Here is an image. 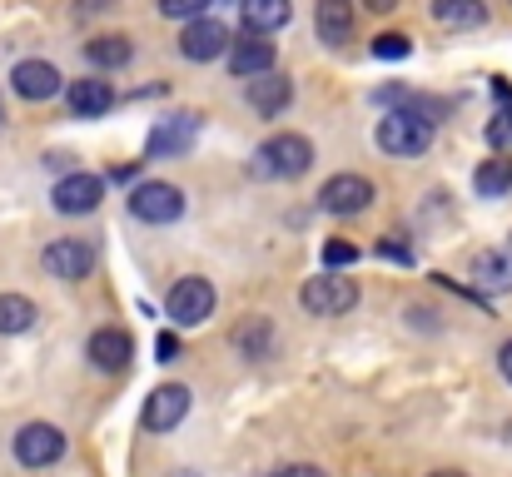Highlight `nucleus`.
<instances>
[{
  "label": "nucleus",
  "mask_w": 512,
  "mask_h": 477,
  "mask_svg": "<svg viewBox=\"0 0 512 477\" xmlns=\"http://www.w3.org/2000/svg\"><path fill=\"white\" fill-rule=\"evenodd\" d=\"M378 254H388V259H398V264H413V244H403L398 234H383V239H378Z\"/></svg>",
  "instance_id": "29"
},
{
  "label": "nucleus",
  "mask_w": 512,
  "mask_h": 477,
  "mask_svg": "<svg viewBox=\"0 0 512 477\" xmlns=\"http://www.w3.org/2000/svg\"><path fill=\"white\" fill-rule=\"evenodd\" d=\"M10 90L20 100H50V95H60V70L50 60H20L10 70Z\"/></svg>",
  "instance_id": "14"
},
{
  "label": "nucleus",
  "mask_w": 512,
  "mask_h": 477,
  "mask_svg": "<svg viewBox=\"0 0 512 477\" xmlns=\"http://www.w3.org/2000/svg\"><path fill=\"white\" fill-rule=\"evenodd\" d=\"M60 453H65V433L50 423H25L15 433V458L25 468H50V463H60Z\"/></svg>",
  "instance_id": "8"
},
{
  "label": "nucleus",
  "mask_w": 512,
  "mask_h": 477,
  "mask_svg": "<svg viewBox=\"0 0 512 477\" xmlns=\"http://www.w3.org/2000/svg\"><path fill=\"white\" fill-rule=\"evenodd\" d=\"M433 477H463V473H453V468H448V473H433Z\"/></svg>",
  "instance_id": "36"
},
{
  "label": "nucleus",
  "mask_w": 512,
  "mask_h": 477,
  "mask_svg": "<svg viewBox=\"0 0 512 477\" xmlns=\"http://www.w3.org/2000/svg\"><path fill=\"white\" fill-rule=\"evenodd\" d=\"M363 5H368V10H378V15H388V10H393L398 0H363Z\"/></svg>",
  "instance_id": "34"
},
{
  "label": "nucleus",
  "mask_w": 512,
  "mask_h": 477,
  "mask_svg": "<svg viewBox=\"0 0 512 477\" xmlns=\"http://www.w3.org/2000/svg\"><path fill=\"white\" fill-rule=\"evenodd\" d=\"M229 70H234L239 80H259V75H269V70H274V40H264V35H244V40H234V45H229Z\"/></svg>",
  "instance_id": "15"
},
{
  "label": "nucleus",
  "mask_w": 512,
  "mask_h": 477,
  "mask_svg": "<svg viewBox=\"0 0 512 477\" xmlns=\"http://www.w3.org/2000/svg\"><path fill=\"white\" fill-rule=\"evenodd\" d=\"M353 259H358L353 244H343V239H329V244H324V269H343V264H353Z\"/></svg>",
  "instance_id": "28"
},
{
  "label": "nucleus",
  "mask_w": 512,
  "mask_h": 477,
  "mask_svg": "<svg viewBox=\"0 0 512 477\" xmlns=\"http://www.w3.org/2000/svg\"><path fill=\"white\" fill-rule=\"evenodd\" d=\"M110 105H115V90H110V80H75V85H70V110H75V115H90V120H100Z\"/></svg>",
  "instance_id": "19"
},
{
  "label": "nucleus",
  "mask_w": 512,
  "mask_h": 477,
  "mask_svg": "<svg viewBox=\"0 0 512 477\" xmlns=\"http://www.w3.org/2000/svg\"><path fill=\"white\" fill-rule=\"evenodd\" d=\"M304 309L309 314H319V318H339L348 314L353 304H358V284L353 279H343V274H319V279H309L304 284Z\"/></svg>",
  "instance_id": "3"
},
{
  "label": "nucleus",
  "mask_w": 512,
  "mask_h": 477,
  "mask_svg": "<svg viewBox=\"0 0 512 477\" xmlns=\"http://www.w3.org/2000/svg\"><path fill=\"white\" fill-rule=\"evenodd\" d=\"M473 184H478V194H483V199H498V194H508V189H512V159L508 155H493L488 164H478Z\"/></svg>",
  "instance_id": "23"
},
{
  "label": "nucleus",
  "mask_w": 512,
  "mask_h": 477,
  "mask_svg": "<svg viewBox=\"0 0 512 477\" xmlns=\"http://www.w3.org/2000/svg\"><path fill=\"white\" fill-rule=\"evenodd\" d=\"M488 140H493L498 150H503V145H512V105L498 115V120H493V125H488Z\"/></svg>",
  "instance_id": "30"
},
{
  "label": "nucleus",
  "mask_w": 512,
  "mask_h": 477,
  "mask_svg": "<svg viewBox=\"0 0 512 477\" xmlns=\"http://www.w3.org/2000/svg\"><path fill=\"white\" fill-rule=\"evenodd\" d=\"M239 10H244V25H249L254 35H269V30L289 25V15H294L289 0H239Z\"/></svg>",
  "instance_id": "20"
},
{
  "label": "nucleus",
  "mask_w": 512,
  "mask_h": 477,
  "mask_svg": "<svg viewBox=\"0 0 512 477\" xmlns=\"http://www.w3.org/2000/svg\"><path fill=\"white\" fill-rule=\"evenodd\" d=\"M269 343H274L269 318H249V323L234 328V348H239L244 358H269Z\"/></svg>",
  "instance_id": "24"
},
{
  "label": "nucleus",
  "mask_w": 512,
  "mask_h": 477,
  "mask_svg": "<svg viewBox=\"0 0 512 477\" xmlns=\"http://www.w3.org/2000/svg\"><path fill=\"white\" fill-rule=\"evenodd\" d=\"M498 368H503V378L512 383V338L503 343V348H498Z\"/></svg>",
  "instance_id": "33"
},
{
  "label": "nucleus",
  "mask_w": 512,
  "mask_h": 477,
  "mask_svg": "<svg viewBox=\"0 0 512 477\" xmlns=\"http://www.w3.org/2000/svg\"><path fill=\"white\" fill-rule=\"evenodd\" d=\"M199 125H204V120H199L194 110L165 115V120H160V125L150 130V145H145V150H150L155 159H179V155H189V150H194V140H199Z\"/></svg>",
  "instance_id": "5"
},
{
  "label": "nucleus",
  "mask_w": 512,
  "mask_h": 477,
  "mask_svg": "<svg viewBox=\"0 0 512 477\" xmlns=\"http://www.w3.org/2000/svg\"><path fill=\"white\" fill-rule=\"evenodd\" d=\"M309 164H314V145L304 135H269L254 150V174L264 179H299L309 174Z\"/></svg>",
  "instance_id": "1"
},
{
  "label": "nucleus",
  "mask_w": 512,
  "mask_h": 477,
  "mask_svg": "<svg viewBox=\"0 0 512 477\" xmlns=\"http://www.w3.org/2000/svg\"><path fill=\"white\" fill-rule=\"evenodd\" d=\"M100 194H105V179H100V174H85V169L65 174V179L50 189V199H55L60 214H90V209L100 204Z\"/></svg>",
  "instance_id": "12"
},
{
  "label": "nucleus",
  "mask_w": 512,
  "mask_h": 477,
  "mask_svg": "<svg viewBox=\"0 0 512 477\" xmlns=\"http://www.w3.org/2000/svg\"><path fill=\"white\" fill-rule=\"evenodd\" d=\"M314 25H319V40L343 45V40L353 35V0H319V10H314Z\"/></svg>",
  "instance_id": "17"
},
{
  "label": "nucleus",
  "mask_w": 512,
  "mask_h": 477,
  "mask_svg": "<svg viewBox=\"0 0 512 477\" xmlns=\"http://www.w3.org/2000/svg\"><path fill=\"white\" fill-rule=\"evenodd\" d=\"M204 10H209V0H160V15H170V20H204Z\"/></svg>",
  "instance_id": "27"
},
{
  "label": "nucleus",
  "mask_w": 512,
  "mask_h": 477,
  "mask_svg": "<svg viewBox=\"0 0 512 477\" xmlns=\"http://www.w3.org/2000/svg\"><path fill=\"white\" fill-rule=\"evenodd\" d=\"M130 214L135 219H145V224H174L179 214H184V194L165 184V179H150V184H140V189H130Z\"/></svg>",
  "instance_id": "4"
},
{
  "label": "nucleus",
  "mask_w": 512,
  "mask_h": 477,
  "mask_svg": "<svg viewBox=\"0 0 512 477\" xmlns=\"http://www.w3.org/2000/svg\"><path fill=\"white\" fill-rule=\"evenodd\" d=\"M289 100H294V80L289 75H259V80H249V105L264 115V120H274L279 110H289Z\"/></svg>",
  "instance_id": "16"
},
{
  "label": "nucleus",
  "mask_w": 512,
  "mask_h": 477,
  "mask_svg": "<svg viewBox=\"0 0 512 477\" xmlns=\"http://www.w3.org/2000/svg\"><path fill=\"white\" fill-rule=\"evenodd\" d=\"M473 279H478L483 289H512L508 254H498V249H483V254H473Z\"/></svg>",
  "instance_id": "22"
},
{
  "label": "nucleus",
  "mask_w": 512,
  "mask_h": 477,
  "mask_svg": "<svg viewBox=\"0 0 512 477\" xmlns=\"http://www.w3.org/2000/svg\"><path fill=\"white\" fill-rule=\"evenodd\" d=\"M428 145H433V120L428 115H418V110H388L378 120V150H388V155H398V159H413V155H423Z\"/></svg>",
  "instance_id": "2"
},
{
  "label": "nucleus",
  "mask_w": 512,
  "mask_h": 477,
  "mask_svg": "<svg viewBox=\"0 0 512 477\" xmlns=\"http://www.w3.org/2000/svg\"><path fill=\"white\" fill-rule=\"evenodd\" d=\"M85 358H90L100 373H120V368H130L135 343H130V333H125V328H100V333H90Z\"/></svg>",
  "instance_id": "13"
},
{
  "label": "nucleus",
  "mask_w": 512,
  "mask_h": 477,
  "mask_svg": "<svg viewBox=\"0 0 512 477\" xmlns=\"http://www.w3.org/2000/svg\"><path fill=\"white\" fill-rule=\"evenodd\" d=\"M35 304L25 294H0V333H30L35 328Z\"/></svg>",
  "instance_id": "25"
},
{
  "label": "nucleus",
  "mask_w": 512,
  "mask_h": 477,
  "mask_svg": "<svg viewBox=\"0 0 512 477\" xmlns=\"http://www.w3.org/2000/svg\"><path fill=\"white\" fill-rule=\"evenodd\" d=\"M115 0H80V10H110Z\"/></svg>",
  "instance_id": "35"
},
{
  "label": "nucleus",
  "mask_w": 512,
  "mask_h": 477,
  "mask_svg": "<svg viewBox=\"0 0 512 477\" xmlns=\"http://www.w3.org/2000/svg\"><path fill=\"white\" fill-rule=\"evenodd\" d=\"M130 55H135V45H130V35H95V40L85 45V60H90V65H100V70H115V65H130Z\"/></svg>",
  "instance_id": "21"
},
{
  "label": "nucleus",
  "mask_w": 512,
  "mask_h": 477,
  "mask_svg": "<svg viewBox=\"0 0 512 477\" xmlns=\"http://www.w3.org/2000/svg\"><path fill=\"white\" fill-rule=\"evenodd\" d=\"M319 204L329 209V214H363L368 204H373V184L363 179V174H334L324 189H319Z\"/></svg>",
  "instance_id": "11"
},
{
  "label": "nucleus",
  "mask_w": 512,
  "mask_h": 477,
  "mask_svg": "<svg viewBox=\"0 0 512 477\" xmlns=\"http://www.w3.org/2000/svg\"><path fill=\"white\" fill-rule=\"evenodd\" d=\"M184 413H189V388H184V383H165V388H155V393L145 398L140 423H145L150 433H170V428L184 423Z\"/></svg>",
  "instance_id": "9"
},
{
  "label": "nucleus",
  "mask_w": 512,
  "mask_h": 477,
  "mask_svg": "<svg viewBox=\"0 0 512 477\" xmlns=\"http://www.w3.org/2000/svg\"><path fill=\"white\" fill-rule=\"evenodd\" d=\"M214 304H219V294H214V284L209 279H179L170 289V318L179 328H194V323H204V318L214 314Z\"/></svg>",
  "instance_id": "6"
},
{
  "label": "nucleus",
  "mask_w": 512,
  "mask_h": 477,
  "mask_svg": "<svg viewBox=\"0 0 512 477\" xmlns=\"http://www.w3.org/2000/svg\"><path fill=\"white\" fill-rule=\"evenodd\" d=\"M155 348H160V358H165V363L179 358V338H174V333H160V343H155Z\"/></svg>",
  "instance_id": "31"
},
{
  "label": "nucleus",
  "mask_w": 512,
  "mask_h": 477,
  "mask_svg": "<svg viewBox=\"0 0 512 477\" xmlns=\"http://www.w3.org/2000/svg\"><path fill=\"white\" fill-rule=\"evenodd\" d=\"M433 20L448 30H478L488 20V0H433Z\"/></svg>",
  "instance_id": "18"
},
{
  "label": "nucleus",
  "mask_w": 512,
  "mask_h": 477,
  "mask_svg": "<svg viewBox=\"0 0 512 477\" xmlns=\"http://www.w3.org/2000/svg\"><path fill=\"white\" fill-rule=\"evenodd\" d=\"M40 264H45V274H50V279L75 284V279H85V274L95 269V249H90L85 239H55V244H45Z\"/></svg>",
  "instance_id": "7"
},
{
  "label": "nucleus",
  "mask_w": 512,
  "mask_h": 477,
  "mask_svg": "<svg viewBox=\"0 0 512 477\" xmlns=\"http://www.w3.org/2000/svg\"><path fill=\"white\" fill-rule=\"evenodd\" d=\"M279 477H329L324 468H309V463H294V468H284Z\"/></svg>",
  "instance_id": "32"
},
{
  "label": "nucleus",
  "mask_w": 512,
  "mask_h": 477,
  "mask_svg": "<svg viewBox=\"0 0 512 477\" xmlns=\"http://www.w3.org/2000/svg\"><path fill=\"white\" fill-rule=\"evenodd\" d=\"M408 50H413V40H408V35H398V30H388V35H378V40H373V55H378V60H403Z\"/></svg>",
  "instance_id": "26"
},
{
  "label": "nucleus",
  "mask_w": 512,
  "mask_h": 477,
  "mask_svg": "<svg viewBox=\"0 0 512 477\" xmlns=\"http://www.w3.org/2000/svg\"><path fill=\"white\" fill-rule=\"evenodd\" d=\"M229 30L219 25V20H189L184 25V35H179V55L184 60H194V65H204V60H219V55H229Z\"/></svg>",
  "instance_id": "10"
}]
</instances>
